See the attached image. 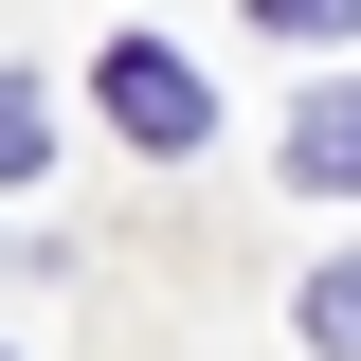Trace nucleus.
Here are the masks:
<instances>
[{
    "label": "nucleus",
    "mask_w": 361,
    "mask_h": 361,
    "mask_svg": "<svg viewBox=\"0 0 361 361\" xmlns=\"http://www.w3.org/2000/svg\"><path fill=\"white\" fill-rule=\"evenodd\" d=\"M109 127H127V145H163V163H180V145H199V73H180L163 37H109Z\"/></svg>",
    "instance_id": "obj_1"
},
{
    "label": "nucleus",
    "mask_w": 361,
    "mask_h": 361,
    "mask_svg": "<svg viewBox=\"0 0 361 361\" xmlns=\"http://www.w3.org/2000/svg\"><path fill=\"white\" fill-rule=\"evenodd\" d=\"M37 145H54V127H37V90L0 73V180H37Z\"/></svg>",
    "instance_id": "obj_3"
},
{
    "label": "nucleus",
    "mask_w": 361,
    "mask_h": 361,
    "mask_svg": "<svg viewBox=\"0 0 361 361\" xmlns=\"http://www.w3.org/2000/svg\"><path fill=\"white\" fill-rule=\"evenodd\" d=\"M289 180H307V199H343V180H361V90H325L307 127H289Z\"/></svg>",
    "instance_id": "obj_2"
},
{
    "label": "nucleus",
    "mask_w": 361,
    "mask_h": 361,
    "mask_svg": "<svg viewBox=\"0 0 361 361\" xmlns=\"http://www.w3.org/2000/svg\"><path fill=\"white\" fill-rule=\"evenodd\" d=\"M307 343H343V361H361V271H325V289H307Z\"/></svg>",
    "instance_id": "obj_4"
}]
</instances>
